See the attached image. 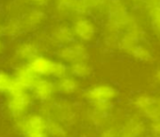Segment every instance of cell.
I'll use <instances>...</instances> for the list:
<instances>
[{"label": "cell", "mask_w": 160, "mask_h": 137, "mask_svg": "<svg viewBox=\"0 0 160 137\" xmlns=\"http://www.w3.org/2000/svg\"><path fill=\"white\" fill-rule=\"evenodd\" d=\"M34 91L37 98L43 102H48L53 99L57 92L56 83L48 79H40L34 83Z\"/></svg>", "instance_id": "cell-9"}, {"label": "cell", "mask_w": 160, "mask_h": 137, "mask_svg": "<svg viewBox=\"0 0 160 137\" xmlns=\"http://www.w3.org/2000/svg\"><path fill=\"white\" fill-rule=\"evenodd\" d=\"M122 130L121 128L117 125H108L106 126L100 132L98 137H121Z\"/></svg>", "instance_id": "cell-17"}, {"label": "cell", "mask_w": 160, "mask_h": 137, "mask_svg": "<svg viewBox=\"0 0 160 137\" xmlns=\"http://www.w3.org/2000/svg\"><path fill=\"white\" fill-rule=\"evenodd\" d=\"M69 73L78 80L86 79L92 75V67L87 60L77 61L69 65Z\"/></svg>", "instance_id": "cell-11"}, {"label": "cell", "mask_w": 160, "mask_h": 137, "mask_svg": "<svg viewBox=\"0 0 160 137\" xmlns=\"http://www.w3.org/2000/svg\"><path fill=\"white\" fill-rule=\"evenodd\" d=\"M145 3L149 10L160 7V0H145Z\"/></svg>", "instance_id": "cell-21"}, {"label": "cell", "mask_w": 160, "mask_h": 137, "mask_svg": "<svg viewBox=\"0 0 160 137\" xmlns=\"http://www.w3.org/2000/svg\"><path fill=\"white\" fill-rule=\"evenodd\" d=\"M72 30L75 40L85 44L93 41L97 33L94 23L85 17H79L75 19L72 23Z\"/></svg>", "instance_id": "cell-4"}, {"label": "cell", "mask_w": 160, "mask_h": 137, "mask_svg": "<svg viewBox=\"0 0 160 137\" xmlns=\"http://www.w3.org/2000/svg\"><path fill=\"white\" fill-rule=\"evenodd\" d=\"M92 107L94 111L107 115V116H110L112 110H113V102H94V103H91Z\"/></svg>", "instance_id": "cell-16"}, {"label": "cell", "mask_w": 160, "mask_h": 137, "mask_svg": "<svg viewBox=\"0 0 160 137\" xmlns=\"http://www.w3.org/2000/svg\"><path fill=\"white\" fill-rule=\"evenodd\" d=\"M143 137H152V136H151V135H149V136H143Z\"/></svg>", "instance_id": "cell-27"}, {"label": "cell", "mask_w": 160, "mask_h": 137, "mask_svg": "<svg viewBox=\"0 0 160 137\" xmlns=\"http://www.w3.org/2000/svg\"><path fill=\"white\" fill-rule=\"evenodd\" d=\"M56 61L44 56H36L33 58L30 68L37 75L53 76Z\"/></svg>", "instance_id": "cell-10"}, {"label": "cell", "mask_w": 160, "mask_h": 137, "mask_svg": "<svg viewBox=\"0 0 160 137\" xmlns=\"http://www.w3.org/2000/svg\"><path fill=\"white\" fill-rule=\"evenodd\" d=\"M57 92L65 97H71L78 93L80 89V82L77 78L71 74H68L60 79H58L56 83Z\"/></svg>", "instance_id": "cell-8"}, {"label": "cell", "mask_w": 160, "mask_h": 137, "mask_svg": "<svg viewBox=\"0 0 160 137\" xmlns=\"http://www.w3.org/2000/svg\"><path fill=\"white\" fill-rule=\"evenodd\" d=\"M109 116L98 113L92 108H90L86 113L87 121L95 128H105L108 124Z\"/></svg>", "instance_id": "cell-13"}, {"label": "cell", "mask_w": 160, "mask_h": 137, "mask_svg": "<svg viewBox=\"0 0 160 137\" xmlns=\"http://www.w3.org/2000/svg\"><path fill=\"white\" fill-rule=\"evenodd\" d=\"M136 1H138V0H136Z\"/></svg>", "instance_id": "cell-29"}, {"label": "cell", "mask_w": 160, "mask_h": 137, "mask_svg": "<svg viewBox=\"0 0 160 137\" xmlns=\"http://www.w3.org/2000/svg\"><path fill=\"white\" fill-rule=\"evenodd\" d=\"M58 10L61 12L72 11V8L75 2V0H58Z\"/></svg>", "instance_id": "cell-20"}, {"label": "cell", "mask_w": 160, "mask_h": 137, "mask_svg": "<svg viewBox=\"0 0 160 137\" xmlns=\"http://www.w3.org/2000/svg\"><path fill=\"white\" fill-rule=\"evenodd\" d=\"M47 132L52 137H67L68 136V130L66 128V125L57 119H53L48 122Z\"/></svg>", "instance_id": "cell-14"}, {"label": "cell", "mask_w": 160, "mask_h": 137, "mask_svg": "<svg viewBox=\"0 0 160 137\" xmlns=\"http://www.w3.org/2000/svg\"><path fill=\"white\" fill-rule=\"evenodd\" d=\"M130 55L136 60L141 62H149L152 59V54L149 48L143 44H138L130 54Z\"/></svg>", "instance_id": "cell-15"}, {"label": "cell", "mask_w": 160, "mask_h": 137, "mask_svg": "<svg viewBox=\"0 0 160 137\" xmlns=\"http://www.w3.org/2000/svg\"><path fill=\"white\" fill-rule=\"evenodd\" d=\"M143 117L136 114L126 119L121 127L122 135L127 137H143L148 130L147 125L144 123Z\"/></svg>", "instance_id": "cell-6"}, {"label": "cell", "mask_w": 160, "mask_h": 137, "mask_svg": "<svg viewBox=\"0 0 160 137\" xmlns=\"http://www.w3.org/2000/svg\"><path fill=\"white\" fill-rule=\"evenodd\" d=\"M157 107H158V111H159V113H160V96H159V98H158V102H157Z\"/></svg>", "instance_id": "cell-26"}, {"label": "cell", "mask_w": 160, "mask_h": 137, "mask_svg": "<svg viewBox=\"0 0 160 137\" xmlns=\"http://www.w3.org/2000/svg\"><path fill=\"white\" fill-rule=\"evenodd\" d=\"M35 1H37L38 3H41V4H43V3H46L48 0H35Z\"/></svg>", "instance_id": "cell-25"}, {"label": "cell", "mask_w": 160, "mask_h": 137, "mask_svg": "<svg viewBox=\"0 0 160 137\" xmlns=\"http://www.w3.org/2000/svg\"><path fill=\"white\" fill-rule=\"evenodd\" d=\"M110 0H97V2H98V6H100V5H105V4H107L108 2H109Z\"/></svg>", "instance_id": "cell-24"}, {"label": "cell", "mask_w": 160, "mask_h": 137, "mask_svg": "<svg viewBox=\"0 0 160 137\" xmlns=\"http://www.w3.org/2000/svg\"><path fill=\"white\" fill-rule=\"evenodd\" d=\"M153 81L157 85H160V67L157 68L155 73H154V75H153Z\"/></svg>", "instance_id": "cell-23"}, {"label": "cell", "mask_w": 160, "mask_h": 137, "mask_svg": "<svg viewBox=\"0 0 160 137\" xmlns=\"http://www.w3.org/2000/svg\"><path fill=\"white\" fill-rule=\"evenodd\" d=\"M119 96L118 88L109 83L94 84L81 92V98L90 103L98 102H113Z\"/></svg>", "instance_id": "cell-2"}, {"label": "cell", "mask_w": 160, "mask_h": 137, "mask_svg": "<svg viewBox=\"0 0 160 137\" xmlns=\"http://www.w3.org/2000/svg\"><path fill=\"white\" fill-rule=\"evenodd\" d=\"M121 137H127V136H122H122H121Z\"/></svg>", "instance_id": "cell-28"}, {"label": "cell", "mask_w": 160, "mask_h": 137, "mask_svg": "<svg viewBox=\"0 0 160 137\" xmlns=\"http://www.w3.org/2000/svg\"><path fill=\"white\" fill-rule=\"evenodd\" d=\"M148 131L152 137H160V119L150 121L147 125Z\"/></svg>", "instance_id": "cell-18"}, {"label": "cell", "mask_w": 160, "mask_h": 137, "mask_svg": "<svg viewBox=\"0 0 160 137\" xmlns=\"http://www.w3.org/2000/svg\"><path fill=\"white\" fill-rule=\"evenodd\" d=\"M149 11L151 13V17H152L153 26L155 27V29L158 32H160V7L150 9Z\"/></svg>", "instance_id": "cell-19"}, {"label": "cell", "mask_w": 160, "mask_h": 137, "mask_svg": "<svg viewBox=\"0 0 160 137\" xmlns=\"http://www.w3.org/2000/svg\"><path fill=\"white\" fill-rule=\"evenodd\" d=\"M143 38V31L140 26L138 25L132 29L124 32L120 37H118L117 40V48L127 54H130L131 52L140 44V41Z\"/></svg>", "instance_id": "cell-5"}, {"label": "cell", "mask_w": 160, "mask_h": 137, "mask_svg": "<svg viewBox=\"0 0 160 137\" xmlns=\"http://www.w3.org/2000/svg\"><path fill=\"white\" fill-rule=\"evenodd\" d=\"M56 114L58 115L57 120L62 122L65 125L73 124L77 116V109L73 102L70 101H61L57 103Z\"/></svg>", "instance_id": "cell-7"}, {"label": "cell", "mask_w": 160, "mask_h": 137, "mask_svg": "<svg viewBox=\"0 0 160 137\" xmlns=\"http://www.w3.org/2000/svg\"><path fill=\"white\" fill-rule=\"evenodd\" d=\"M159 96L149 92L137 94L131 102L133 109L143 118L152 121L160 119V113L157 107Z\"/></svg>", "instance_id": "cell-1"}, {"label": "cell", "mask_w": 160, "mask_h": 137, "mask_svg": "<svg viewBox=\"0 0 160 137\" xmlns=\"http://www.w3.org/2000/svg\"><path fill=\"white\" fill-rule=\"evenodd\" d=\"M83 2L85 3V5L87 6L88 9L91 8H95L98 6V2L97 0H83Z\"/></svg>", "instance_id": "cell-22"}, {"label": "cell", "mask_w": 160, "mask_h": 137, "mask_svg": "<svg viewBox=\"0 0 160 137\" xmlns=\"http://www.w3.org/2000/svg\"><path fill=\"white\" fill-rule=\"evenodd\" d=\"M52 39L56 43L59 44L60 46L69 45L76 40L72 30V27H69L67 26H61L58 27L53 32Z\"/></svg>", "instance_id": "cell-12"}, {"label": "cell", "mask_w": 160, "mask_h": 137, "mask_svg": "<svg viewBox=\"0 0 160 137\" xmlns=\"http://www.w3.org/2000/svg\"><path fill=\"white\" fill-rule=\"evenodd\" d=\"M57 54L60 61L69 65L77 61L87 60L90 56L89 49L86 44L77 40L69 45L61 46Z\"/></svg>", "instance_id": "cell-3"}]
</instances>
